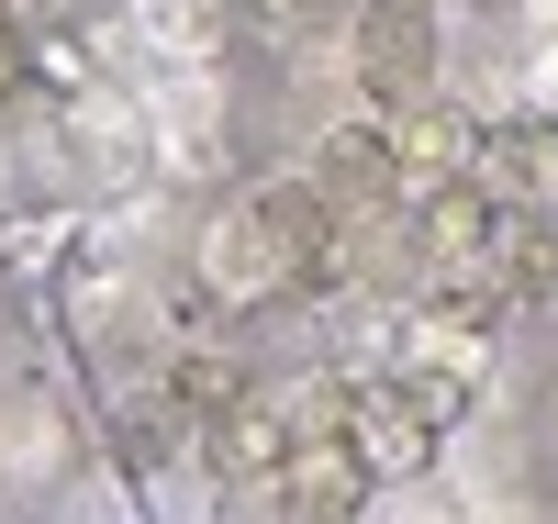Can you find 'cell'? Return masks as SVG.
Segmentation results:
<instances>
[{
	"label": "cell",
	"instance_id": "obj_1",
	"mask_svg": "<svg viewBox=\"0 0 558 524\" xmlns=\"http://www.w3.org/2000/svg\"><path fill=\"white\" fill-rule=\"evenodd\" d=\"M202 279H213L223 302H268V291H302V279H324V190H302V179L246 190V202L213 223Z\"/></svg>",
	"mask_w": 558,
	"mask_h": 524
},
{
	"label": "cell",
	"instance_id": "obj_2",
	"mask_svg": "<svg viewBox=\"0 0 558 524\" xmlns=\"http://www.w3.org/2000/svg\"><path fill=\"white\" fill-rule=\"evenodd\" d=\"M268 513H302V524H324V513H357L368 502V458L336 436V447H279V468L268 480H246Z\"/></svg>",
	"mask_w": 558,
	"mask_h": 524
},
{
	"label": "cell",
	"instance_id": "obj_3",
	"mask_svg": "<svg viewBox=\"0 0 558 524\" xmlns=\"http://www.w3.org/2000/svg\"><path fill=\"white\" fill-rule=\"evenodd\" d=\"M347 447L368 458V480L380 468H425L436 458V413L413 402V379H368V391H347Z\"/></svg>",
	"mask_w": 558,
	"mask_h": 524
},
{
	"label": "cell",
	"instance_id": "obj_4",
	"mask_svg": "<svg viewBox=\"0 0 558 524\" xmlns=\"http://www.w3.org/2000/svg\"><path fill=\"white\" fill-rule=\"evenodd\" d=\"M470 123L458 112H413L402 134H391V190H447V179H470Z\"/></svg>",
	"mask_w": 558,
	"mask_h": 524
},
{
	"label": "cell",
	"instance_id": "obj_5",
	"mask_svg": "<svg viewBox=\"0 0 558 524\" xmlns=\"http://www.w3.org/2000/svg\"><path fill=\"white\" fill-rule=\"evenodd\" d=\"M413 45H425V34H413L402 0H368V12H357V78L368 89H413Z\"/></svg>",
	"mask_w": 558,
	"mask_h": 524
},
{
	"label": "cell",
	"instance_id": "obj_6",
	"mask_svg": "<svg viewBox=\"0 0 558 524\" xmlns=\"http://www.w3.org/2000/svg\"><path fill=\"white\" fill-rule=\"evenodd\" d=\"M279 447H291V436H279L257 402H246V413H235V402H213V458L235 468V480H268V468H279Z\"/></svg>",
	"mask_w": 558,
	"mask_h": 524
},
{
	"label": "cell",
	"instance_id": "obj_7",
	"mask_svg": "<svg viewBox=\"0 0 558 524\" xmlns=\"http://www.w3.org/2000/svg\"><path fill=\"white\" fill-rule=\"evenodd\" d=\"M324 190H391V134L380 123H347L324 146Z\"/></svg>",
	"mask_w": 558,
	"mask_h": 524
},
{
	"label": "cell",
	"instance_id": "obj_8",
	"mask_svg": "<svg viewBox=\"0 0 558 524\" xmlns=\"http://www.w3.org/2000/svg\"><path fill=\"white\" fill-rule=\"evenodd\" d=\"M179 391H191V413H213V402H235V368H223V357H191V368H179Z\"/></svg>",
	"mask_w": 558,
	"mask_h": 524
},
{
	"label": "cell",
	"instance_id": "obj_9",
	"mask_svg": "<svg viewBox=\"0 0 558 524\" xmlns=\"http://www.w3.org/2000/svg\"><path fill=\"white\" fill-rule=\"evenodd\" d=\"M268 12H279V23H336L347 0H268Z\"/></svg>",
	"mask_w": 558,
	"mask_h": 524
},
{
	"label": "cell",
	"instance_id": "obj_10",
	"mask_svg": "<svg viewBox=\"0 0 558 524\" xmlns=\"http://www.w3.org/2000/svg\"><path fill=\"white\" fill-rule=\"evenodd\" d=\"M12 78H23V57H12V34H0V89H12Z\"/></svg>",
	"mask_w": 558,
	"mask_h": 524
},
{
	"label": "cell",
	"instance_id": "obj_11",
	"mask_svg": "<svg viewBox=\"0 0 558 524\" xmlns=\"http://www.w3.org/2000/svg\"><path fill=\"white\" fill-rule=\"evenodd\" d=\"M481 12H514V0H481Z\"/></svg>",
	"mask_w": 558,
	"mask_h": 524
}]
</instances>
